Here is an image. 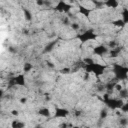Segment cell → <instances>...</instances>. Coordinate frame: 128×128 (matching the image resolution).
<instances>
[{
	"label": "cell",
	"instance_id": "obj_4",
	"mask_svg": "<svg viewBox=\"0 0 128 128\" xmlns=\"http://www.w3.org/2000/svg\"><path fill=\"white\" fill-rule=\"evenodd\" d=\"M27 101H28V98H27L26 96H23V97H22V98H20V100H19L20 104H26V103H27Z\"/></svg>",
	"mask_w": 128,
	"mask_h": 128
},
{
	"label": "cell",
	"instance_id": "obj_5",
	"mask_svg": "<svg viewBox=\"0 0 128 128\" xmlns=\"http://www.w3.org/2000/svg\"><path fill=\"white\" fill-rule=\"evenodd\" d=\"M36 5L37 6H44L45 5V0H36Z\"/></svg>",
	"mask_w": 128,
	"mask_h": 128
},
{
	"label": "cell",
	"instance_id": "obj_3",
	"mask_svg": "<svg viewBox=\"0 0 128 128\" xmlns=\"http://www.w3.org/2000/svg\"><path fill=\"white\" fill-rule=\"evenodd\" d=\"M10 114H11V116H14V117H18L20 113H19V111H18L17 109H13V110H11Z\"/></svg>",
	"mask_w": 128,
	"mask_h": 128
},
{
	"label": "cell",
	"instance_id": "obj_1",
	"mask_svg": "<svg viewBox=\"0 0 128 128\" xmlns=\"http://www.w3.org/2000/svg\"><path fill=\"white\" fill-rule=\"evenodd\" d=\"M113 25L114 27L118 28V29H122L125 25H126V22L124 20H120V19H117V20H114L113 21Z\"/></svg>",
	"mask_w": 128,
	"mask_h": 128
},
{
	"label": "cell",
	"instance_id": "obj_2",
	"mask_svg": "<svg viewBox=\"0 0 128 128\" xmlns=\"http://www.w3.org/2000/svg\"><path fill=\"white\" fill-rule=\"evenodd\" d=\"M32 68H33L32 64H30V63H25L24 66H23V71L26 72V73H28V72H31V71H32Z\"/></svg>",
	"mask_w": 128,
	"mask_h": 128
}]
</instances>
